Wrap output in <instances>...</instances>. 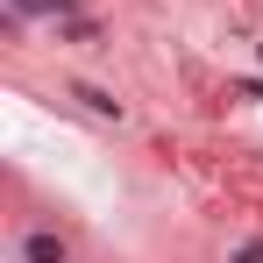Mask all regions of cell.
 Instances as JSON below:
<instances>
[{
	"label": "cell",
	"mask_w": 263,
	"mask_h": 263,
	"mask_svg": "<svg viewBox=\"0 0 263 263\" xmlns=\"http://www.w3.org/2000/svg\"><path fill=\"white\" fill-rule=\"evenodd\" d=\"M22 256H29V263H64V242H57V235H29Z\"/></svg>",
	"instance_id": "cell-1"
}]
</instances>
